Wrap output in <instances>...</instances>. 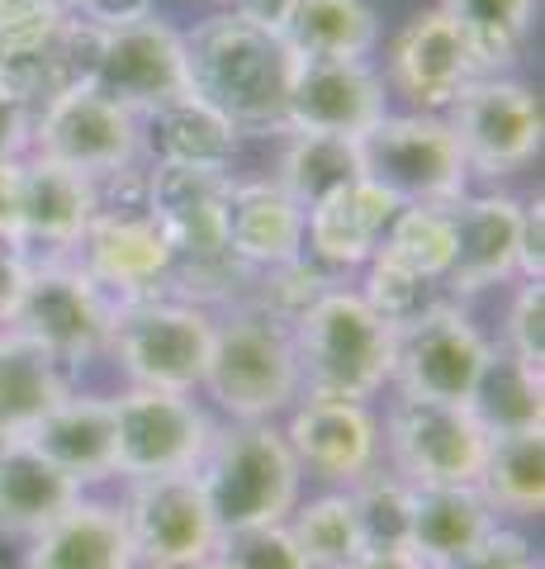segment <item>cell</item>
Masks as SVG:
<instances>
[{
  "mask_svg": "<svg viewBox=\"0 0 545 569\" xmlns=\"http://www.w3.org/2000/svg\"><path fill=\"white\" fill-rule=\"evenodd\" d=\"M398 209L403 204L384 186L356 176V181H346L342 190H332L319 204L304 209V257L319 261L332 276L361 271L390 233Z\"/></svg>",
  "mask_w": 545,
  "mask_h": 569,
  "instance_id": "cell-19",
  "label": "cell"
},
{
  "mask_svg": "<svg viewBox=\"0 0 545 569\" xmlns=\"http://www.w3.org/2000/svg\"><path fill=\"white\" fill-rule=\"evenodd\" d=\"M214 560L223 569H313L285 522L223 531L219 546H214Z\"/></svg>",
  "mask_w": 545,
  "mask_h": 569,
  "instance_id": "cell-39",
  "label": "cell"
},
{
  "mask_svg": "<svg viewBox=\"0 0 545 569\" xmlns=\"http://www.w3.org/2000/svg\"><path fill=\"white\" fill-rule=\"evenodd\" d=\"M24 280H29V252H24V247H14V242L0 238V328L10 323L14 305H20Z\"/></svg>",
  "mask_w": 545,
  "mask_h": 569,
  "instance_id": "cell-46",
  "label": "cell"
},
{
  "mask_svg": "<svg viewBox=\"0 0 545 569\" xmlns=\"http://www.w3.org/2000/svg\"><path fill=\"white\" fill-rule=\"evenodd\" d=\"M346 569H432V565H422L408 546H365Z\"/></svg>",
  "mask_w": 545,
  "mask_h": 569,
  "instance_id": "cell-48",
  "label": "cell"
},
{
  "mask_svg": "<svg viewBox=\"0 0 545 569\" xmlns=\"http://www.w3.org/2000/svg\"><path fill=\"white\" fill-rule=\"evenodd\" d=\"M29 152L104 181V176L143 162V138H138L133 110L100 96L95 86H72L33 114Z\"/></svg>",
  "mask_w": 545,
  "mask_h": 569,
  "instance_id": "cell-12",
  "label": "cell"
},
{
  "mask_svg": "<svg viewBox=\"0 0 545 569\" xmlns=\"http://www.w3.org/2000/svg\"><path fill=\"white\" fill-rule=\"evenodd\" d=\"M200 389H209V399L233 422H271L285 413L304 395L290 323L252 295L223 305V313H214V347Z\"/></svg>",
  "mask_w": 545,
  "mask_h": 569,
  "instance_id": "cell-2",
  "label": "cell"
},
{
  "mask_svg": "<svg viewBox=\"0 0 545 569\" xmlns=\"http://www.w3.org/2000/svg\"><path fill=\"white\" fill-rule=\"evenodd\" d=\"M442 10L461 29L480 71H507L526 48L536 0H442Z\"/></svg>",
  "mask_w": 545,
  "mask_h": 569,
  "instance_id": "cell-33",
  "label": "cell"
},
{
  "mask_svg": "<svg viewBox=\"0 0 545 569\" xmlns=\"http://www.w3.org/2000/svg\"><path fill=\"white\" fill-rule=\"evenodd\" d=\"M195 479L214 508L219 531L285 522L304 493V466L294 460L275 422L214 427V441L200 456Z\"/></svg>",
  "mask_w": 545,
  "mask_h": 569,
  "instance_id": "cell-4",
  "label": "cell"
},
{
  "mask_svg": "<svg viewBox=\"0 0 545 569\" xmlns=\"http://www.w3.org/2000/svg\"><path fill=\"white\" fill-rule=\"evenodd\" d=\"M394 475L408 485H480L488 460V427L470 403H436L398 395L390 418L380 422Z\"/></svg>",
  "mask_w": 545,
  "mask_h": 569,
  "instance_id": "cell-10",
  "label": "cell"
},
{
  "mask_svg": "<svg viewBox=\"0 0 545 569\" xmlns=\"http://www.w3.org/2000/svg\"><path fill=\"white\" fill-rule=\"evenodd\" d=\"M299 376L313 395L371 403L394 376V323L365 305L361 290L332 280L290 318Z\"/></svg>",
  "mask_w": 545,
  "mask_h": 569,
  "instance_id": "cell-3",
  "label": "cell"
},
{
  "mask_svg": "<svg viewBox=\"0 0 545 569\" xmlns=\"http://www.w3.org/2000/svg\"><path fill=\"white\" fill-rule=\"evenodd\" d=\"M52 6H62V10H72V6H77V0H52Z\"/></svg>",
  "mask_w": 545,
  "mask_h": 569,
  "instance_id": "cell-51",
  "label": "cell"
},
{
  "mask_svg": "<svg viewBox=\"0 0 545 569\" xmlns=\"http://www.w3.org/2000/svg\"><path fill=\"white\" fill-rule=\"evenodd\" d=\"M209 347H214V309L209 305H195V299H181L171 290L114 305L110 356H119L133 385L195 395L204 385Z\"/></svg>",
  "mask_w": 545,
  "mask_h": 569,
  "instance_id": "cell-5",
  "label": "cell"
},
{
  "mask_svg": "<svg viewBox=\"0 0 545 569\" xmlns=\"http://www.w3.org/2000/svg\"><path fill=\"white\" fill-rule=\"evenodd\" d=\"M24 569H138L124 508L81 493L62 518L29 537Z\"/></svg>",
  "mask_w": 545,
  "mask_h": 569,
  "instance_id": "cell-23",
  "label": "cell"
},
{
  "mask_svg": "<svg viewBox=\"0 0 545 569\" xmlns=\"http://www.w3.org/2000/svg\"><path fill=\"white\" fill-rule=\"evenodd\" d=\"M446 123L480 181H507L541 157V100L507 71H480L451 100Z\"/></svg>",
  "mask_w": 545,
  "mask_h": 569,
  "instance_id": "cell-9",
  "label": "cell"
},
{
  "mask_svg": "<svg viewBox=\"0 0 545 569\" xmlns=\"http://www.w3.org/2000/svg\"><path fill=\"white\" fill-rule=\"evenodd\" d=\"M517 276H522V280H545V200H541V194L522 200V223H517Z\"/></svg>",
  "mask_w": 545,
  "mask_h": 569,
  "instance_id": "cell-43",
  "label": "cell"
},
{
  "mask_svg": "<svg viewBox=\"0 0 545 569\" xmlns=\"http://www.w3.org/2000/svg\"><path fill=\"white\" fill-rule=\"evenodd\" d=\"M361 176L394 194L398 204H455L470 190V167L446 114L384 110L356 138Z\"/></svg>",
  "mask_w": 545,
  "mask_h": 569,
  "instance_id": "cell-6",
  "label": "cell"
},
{
  "mask_svg": "<svg viewBox=\"0 0 545 569\" xmlns=\"http://www.w3.org/2000/svg\"><path fill=\"white\" fill-rule=\"evenodd\" d=\"M114 403V475H185L214 441V418L175 389L133 385Z\"/></svg>",
  "mask_w": 545,
  "mask_h": 569,
  "instance_id": "cell-11",
  "label": "cell"
},
{
  "mask_svg": "<svg viewBox=\"0 0 545 569\" xmlns=\"http://www.w3.org/2000/svg\"><path fill=\"white\" fill-rule=\"evenodd\" d=\"M285 527L294 531V541L313 569H346L365 550V531L356 518V503H351V489L299 498Z\"/></svg>",
  "mask_w": 545,
  "mask_h": 569,
  "instance_id": "cell-35",
  "label": "cell"
},
{
  "mask_svg": "<svg viewBox=\"0 0 545 569\" xmlns=\"http://www.w3.org/2000/svg\"><path fill=\"white\" fill-rule=\"evenodd\" d=\"M494 527H498V512L480 493V485H413L408 550L422 565L451 569Z\"/></svg>",
  "mask_w": 545,
  "mask_h": 569,
  "instance_id": "cell-26",
  "label": "cell"
},
{
  "mask_svg": "<svg viewBox=\"0 0 545 569\" xmlns=\"http://www.w3.org/2000/svg\"><path fill=\"white\" fill-rule=\"evenodd\" d=\"M494 342L474 328V318L455 305L432 299L427 309L394 323V376L390 385L408 399L436 403H470L480 389Z\"/></svg>",
  "mask_w": 545,
  "mask_h": 569,
  "instance_id": "cell-7",
  "label": "cell"
},
{
  "mask_svg": "<svg viewBox=\"0 0 545 569\" xmlns=\"http://www.w3.org/2000/svg\"><path fill=\"white\" fill-rule=\"evenodd\" d=\"M384 110H390V86L371 58H299L280 133L361 138Z\"/></svg>",
  "mask_w": 545,
  "mask_h": 569,
  "instance_id": "cell-17",
  "label": "cell"
},
{
  "mask_svg": "<svg viewBox=\"0 0 545 569\" xmlns=\"http://www.w3.org/2000/svg\"><path fill=\"white\" fill-rule=\"evenodd\" d=\"M356 176H361L356 138H337V133H290L275 167L280 190L304 209L319 204L323 194L342 190L346 181H356Z\"/></svg>",
  "mask_w": 545,
  "mask_h": 569,
  "instance_id": "cell-32",
  "label": "cell"
},
{
  "mask_svg": "<svg viewBox=\"0 0 545 569\" xmlns=\"http://www.w3.org/2000/svg\"><path fill=\"white\" fill-rule=\"evenodd\" d=\"M280 432H285L304 475L327 479V485H342V489L365 479L384 456L380 418L371 413V403H361V399H337V395H313V389H304V395L290 403V422L280 427Z\"/></svg>",
  "mask_w": 545,
  "mask_h": 569,
  "instance_id": "cell-15",
  "label": "cell"
},
{
  "mask_svg": "<svg viewBox=\"0 0 545 569\" xmlns=\"http://www.w3.org/2000/svg\"><path fill=\"white\" fill-rule=\"evenodd\" d=\"M455 219V257L446 271V290L455 295H484L494 284L517 276V223L522 200L507 190H465L451 204Z\"/></svg>",
  "mask_w": 545,
  "mask_h": 569,
  "instance_id": "cell-20",
  "label": "cell"
},
{
  "mask_svg": "<svg viewBox=\"0 0 545 569\" xmlns=\"http://www.w3.org/2000/svg\"><path fill=\"white\" fill-rule=\"evenodd\" d=\"M95 204L100 190L91 176L33 152L20 162V247L29 257H72Z\"/></svg>",
  "mask_w": 545,
  "mask_h": 569,
  "instance_id": "cell-21",
  "label": "cell"
},
{
  "mask_svg": "<svg viewBox=\"0 0 545 569\" xmlns=\"http://www.w3.org/2000/svg\"><path fill=\"white\" fill-rule=\"evenodd\" d=\"M228 252L248 271H275L304 257V204L280 190L275 176L238 181L228 190Z\"/></svg>",
  "mask_w": 545,
  "mask_h": 569,
  "instance_id": "cell-22",
  "label": "cell"
},
{
  "mask_svg": "<svg viewBox=\"0 0 545 569\" xmlns=\"http://www.w3.org/2000/svg\"><path fill=\"white\" fill-rule=\"evenodd\" d=\"M124 522L138 550V565H152V569L209 560L223 537L195 470L129 479Z\"/></svg>",
  "mask_w": 545,
  "mask_h": 569,
  "instance_id": "cell-14",
  "label": "cell"
},
{
  "mask_svg": "<svg viewBox=\"0 0 545 569\" xmlns=\"http://www.w3.org/2000/svg\"><path fill=\"white\" fill-rule=\"evenodd\" d=\"M0 238L20 247V162L0 167Z\"/></svg>",
  "mask_w": 545,
  "mask_h": 569,
  "instance_id": "cell-47",
  "label": "cell"
},
{
  "mask_svg": "<svg viewBox=\"0 0 545 569\" xmlns=\"http://www.w3.org/2000/svg\"><path fill=\"white\" fill-rule=\"evenodd\" d=\"M480 77L470 43L461 39V29L446 20L442 6L417 10L408 24L394 33L390 62H384V86L394 96L408 100V110L422 114H446L451 100Z\"/></svg>",
  "mask_w": 545,
  "mask_h": 569,
  "instance_id": "cell-18",
  "label": "cell"
},
{
  "mask_svg": "<svg viewBox=\"0 0 545 569\" xmlns=\"http://www.w3.org/2000/svg\"><path fill=\"white\" fill-rule=\"evenodd\" d=\"M351 503L365 531V546H408V512H413V485L403 475H384L380 466L351 485Z\"/></svg>",
  "mask_w": 545,
  "mask_h": 569,
  "instance_id": "cell-37",
  "label": "cell"
},
{
  "mask_svg": "<svg viewBox=\"0 0 545 569\" xmlns=\"http://www.w3.org/2000/svg\"><path fill=\"white\" fill-rule=\"evenodd\" d=\"M67 14L72 10L52 6V0H0V52L48 39Z\"/></svg>",
  "mask_w": 545,
  "mask_h": 569,
  "instance_id": "cell-41",
  "label": "cell"
},
{
  "mask_svg": "<svg viewBox=\"0 0 545 569\" xmlns=\"http://www.w3.org/2000/svg\"><path fill=\"white\" fill-rule=\"evenodd\" d=\"M24 441H33L81 489L114 479V403L110 399L67 395Z\"/></svg>",
  "mask_w": 545,
  "mask_h": 569,
  "instance_id": "cell-28",
  "label": "cell"
},
{
  "mask_svg": "<svg viewBox=\"0 0 545 569\" xmlns=\"http://www.w3.org/2000/svg\"><path fill=\"white\" fill-rule=\"evenodd\" d=\"M81 493L77 479L62 475L33 441H0V537H39Z\"/></svg>",
  "mask_w": 545,
  "mask_h": 569,
  "instance_id": "cell-27",
  "label": "cell"
},
{
  "mask_svg": "<svg viewBox=\"0 0 545 569\" xmlns=\"http://www.w3.org/2000/svg\"><path fill=\"white\" fill-rule=\"evenodd\" d=\"M470 408H474V418L488 427V437L545 427V370H532V366H522L517 356L494 351V361H488Z\"/></svg>",
  "mask_w": 545,
  "mask_h": 569,
  "instance_id": "cell-34",
  "label": "cell"
},
{
  "mask_svg": "<svg viewBox=\"0 0 545 569\" xmlns=\"http://www.w3.org/2000/svg\"><path fill=\"white\" fill-rule=\"evenodd\" d=\"M72 257L114 305L162 295L171 276V242L148 204H95V219Z\"/></svg>",
  "mask_w": 545,
  "mask_h": 569,
  "instance_id": "cell-16",
  "label": "cell"
},
{
  "mask_svg": "<svg viewBox=\"0 0 545 569\" xmlns=\"http://www.w3.org/2000/svg\"><path fill=\"white\" fill-rule=\"evenodd\" d=\"M280 39L294 58H371L380 48V14L371 0H294Z\"/></svg>",
  "mask_w": 545,
  "mask_h": 569,
  "instance_id": "cell-30",
  "label": "cell"
},
{
  "mask_svg": "<svg viewBox=\"0 0 545 569\" xmlns=\"http://www.w3.org/2000/svg\"><path fill=\"white\" fill-rule=\"evenodd\" d=\"M138 138H143V162H166V167H223L228 171L242 148L238 123L219 114L195 91L138 114Z\"/></svg>",
  "mask_w": 545,
  "mask_h": 569,
  "instance_id": "cell-25",
  "label": "cell"
},
{
  "mask_svg": "<svg viewBox=\"0 0 545 569\" xmlns=\"http://www.w3.org/2000/svg\"><path fill=\"white\" fill-rule=\"evenodd\" d=\"M361 271H365V280L356 284V290L365 295V305H371L380 318H390V323H403V318H413L417 309L432 305L436 280L408 271V266L394 261L390 252H375Z\"/></svg>",
  "mask_w": 545,
  "mask_h": 569,
  "instance_id": "cell-38",
  "label": "cell"
},
{
  "mask_svg": "<svg viewBox=\"0 0 545 569\" xmlns=\"http://www.w3.org/2000/svg\"><path fill=\"white\" fill-rule=\"evenodd\" d=\"M228 6H233V14H242L248 24H261V29L280 33V24H285V14H290L294 0H228Z\"/></svg>",
  "mask_w": 545,
  "mask_h": 569,
  "instance_id": "cell-49",
  "label": "cell"
},
{
  "mask_svg": "<svg viewBox=\"0 0 545 569\" xmlns=\"http://www.w3.org/2000/svg\"><path fill=\"white\" fill-rule=\"evenodd\" d=\"M91 86L133 114H148L157 104L185 96L190 91L185 33L166 20H157V14H148L138 24L100 29Z\"/></svg>",
  "mask_w": 545,
  "mask_h": 569,
  "instance_id": "cell-13",
  "label": "cell"
},
{
  "mask_svg": "<svg viewBox=\"0 0 545 569\" xmlns=\"http://www.w3.org/2000/svg\"><path fill=\"white\" fill-rule=\"evenodd\" d=\"M95 33H100L95 24L67 14L48 39L0 52V91L10 100H20L29 114H39L48 100H58L72 86H91Z\"/></svg>",
  "mask_w": 545,
  "mask_h": 569,
  "instance_id": "cell-24",
  "label": "cell"
},
{
  "mask_svg": "<svg viewBox=\"0 0 545 569\" xmlns=\"http://www.w3.org/2000/svg\"><path fill=\"white\" fill-rule=\"evenodd\" d=\"M67 395L72 385L58 356L20 328H0V441H24Z\"/></svg>",
  "mask_w": 545,
  "mask_h": 569,
  "instance_id": "cell-29",
  "label": "cell"
},
{
  "mask_svg": "<svg viewBox=\"0 0 545 569\" xmlns=\"http://www.w3.org/2000/svg\"><path fill=\"white\" fill-rule=\"evenodd\" d=\"M10 328L48 347L62 366H81L110 351L114 299L81 271L77 257H29V280Z\"/></svg>",
  "mask_w": 545,
  "mask_h": 569,
  "instance_id": "cell-8",
  "label": "cell"
},
{
  "mask_svg": "<svg viewBox=\"0 0 545 569\" xmlns=\"http://www.w3.org/2000/svg\"><path fill=\"white\" fill-rule=\"evenodd\" d=\"M29 133H33V114L20 100H10L0 91V167L6 162H24L29 157Z\"/></svg>",
  "mask_w": 545,
  "mask_h": 569,
  "instance_id": "cell-45",
  "label": "cell"
},
{
  "mask_svg": "<svg viewBox=\"0 0 545 569\" xmlns=\"http://www.w3.org/2000/svg\"><path fill=\"white\" fill-rule=\"evenodd\" d=\"M171 569H223L214 556H209V560H195V565H171Z\"/></svg>",
  "mask_w": 545,
  "mask_h": 569,
  "instance_id": "cell-50",
  "label": "cell"
},
{
  "mask_svg": "<svg viewBox=\"0 0 545 569\" xmlns=\"http://www.w3.org/2000/svg\"><path fill=\"white\" fill-rule=\"evenodd\" d=\"M190 91L228 114L242 133L285 129V100L294 81V52L275 29L248 24L242 14H209L185 33Z\"/></svg>",
  "mask_w": 545,
  "mask_h": 569,
  "instance_id": "cell-1",
  "label": "cell"
},
{
  "mask_svg": "<svg viewBox=\"0 0 545 569\" xmlns=\"http://www.w3.org/2000/svg\"><path fill=\"white\" fill-rule=\"evenodd\" d=\"M507 356H517L522 366L545 370V280H522L507 309Z\"/></svg>",
  "mask_w": 545,
  "mask_h": 569,
  "instance_id": "cell-40",
  "label": "cell"
},
{
  "mask_svg": "<svg viewBox=\"0 0 545 569\" xmlns=\"http://www.w3.org/2000/svg\"><path fill=\"white\" fill-rule=\"evenodd\" d=\"M480 493L494 512L513 518H541L545 512V427L503 432L488 441V460L480 475Z\"/></svg>",
  "mask_w": 545,
  "mask_h": 569,
  "instance_id": "cell-31",
  "label": "cell"
},
{
  "mask_svg": "<svg viewBox=\"0 0 545 569\" xmlns=\"http://www.w3.org/2000/svg\"><path fill=\"white\" fill-rule=\"evenodd\" d=\"M375 252H390L394 261L408 266V271L442 284L451 271V257H455L451 204H403Z\"/></svg>",
  "mask_w": 545,
  "mask_h": 569,
  "instance_id": "cell-36",
  "label": "cell"
},
{
  "mask_svg": "<svg viewBox=\"0 0 545 569\" xmlns=\"http://www.w3.org/2000/svg\"><path fill=\"white\" fill-rule=\"evenodd\" d=\"M72 14L95 29H119V24H138L148 14H157V0H77Z\"/></svg>",
  "mask_w": 545,
  "mask_h": 569,
  "instance_id": "cell-44",
  "label": "cell"
},
{
  "mask_svg": "<svg viewBox=\"0 0 545 569\" xmlns=\"http://www.w3.org/2000/svg\"><path fill=\"white\" fill-rule=\"evenodd\" d=\"M451 569H541V556L532 550V541H526L522 531L498 522L480 546L470 550V556H461Z\"/></svg>",
  "mask_w": 545,
  "mask_h": 569,
  "instance_id": "cell-42",
  "label": "cell"
}]
</instances>
